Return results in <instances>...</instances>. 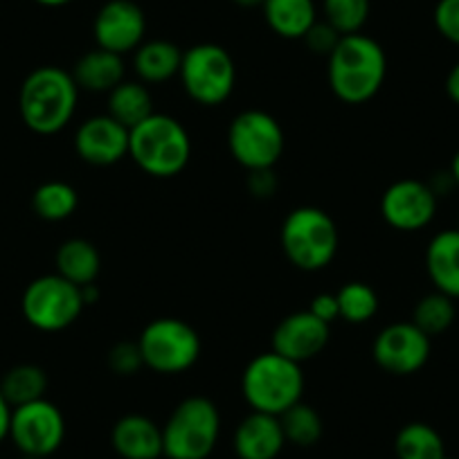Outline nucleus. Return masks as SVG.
<instances>
[{
  "label": "nucleus",
  "mask_w": 459,
  "mask_h": 459,
  "mask_svg": "<svg viewBox=\"0 0 459 459\" xmlns=\"http://www.w3.org/2000/svg\"><path fill=\"white\" fill-rule=\"evenodd\" d=\"M221 437V412L207 396H187L171 410L162 426L167 459H207Z\"/></svg>",
  "instance_id": "obj_6"
},
{
  "label": "nucleus",
  "mask_w": 459,
  "mask_h": 459,
  "mask_svg": "<svg viewBox=\"0 0 459 459\" xmlns=\"http://www.w3.org/2000/svg\"><path fill=\"white\" fill-rule=\"evenodd\" d=\"M340 320L347 325H368L378 313V293L365 281H347L335 293Z\"/></svg>",
  "instance_id": "obj_29"
},
{
  "label": "nucleus",
  "mask_w": 459,
  "mask_h": 459,
  "mask_svg": "<svg viewBox=\"0 0 459 459\" xmlns=\"http://www.w3.org/2000/svg\"><path fill=\"white\" fill-rule=\"evenodd\" d=\"M34 3L41 7H65V5H70L73 0H34Z\"/></svg>",
  "instance_id": "obj_42"
},
{
  "label": "nucleus",
  "mask_w": 459,
  "mask_h": 459,
  "mask_svg": "<svg viewBox=\"0 0 459 459\" xmlns=\"http://www.w3.org/2000/svg\"><path fill=\"white\" fill-rule=\"evenodd\" d=\"M369 0H322L325 21L340 34H359L369 19Z\"/></svg>",
  "instance_id": "obj_31"
},
{
  "label": "nucleus",
  "mask_w": 459,
  "mask_h": 459,
  "mask_svg": "<svg viewBox=\"0 0 459 459\" xmlns=\"http://www.w3.org/2000/svg\"><path fill=\"white\" fill-rule=\"evenodd\" d=\"M129 135L131 131L108 113L92 115L74 134V153L92 167L117 165L129 156Z\"/></svg>",
  "instance_id": "obj_15"
},
{
  "label": "nucleus",
  "mask_w": 459,
  "mask_h": 459,
  "mask_svg": "<svg viewBox=\"0 0 459 459\" xmlns=\"http://www.w3.org/2000/svg\"><path fill=\"white\" fill-rule=\"evenodd\" d=\"M108 368L117 377H135L144 368L138 340L135 342H115L108 351Z\"/></svg>",
  "instance_id": "obj_32"
},
{
  "label": "nucleus",
  "mask_w": 459,
  "mask_h": 459,
  "mask_svg": "<svg viewBox=\"0 0 459 459\" xmlns=\"http://www.w3.org/2000/svg\"><path fill=\"white\" fill-rule=\"evenodd\" d=\"M308 311L316 317H320L326 325H333L335 320H340L338 311V299H335V293H320L311 299V307Z\"/></svg>",
  "instance_id": "obj_36"
},
{
  "label": "nucleus",
  "mask_w": 459,
  "mask_h": 459,
  "mask_svg": "<svg viewBox=\"0 0 459 459\" xmlns=\"http://www.w3.org/2000/svg\"><path fill=\"white\" fill-rule=\"evenodd\" d=\"M129 158L153 178H174L192 160V138L180 120L153 113L131 129Z\"/></svg>",
  "instance_id": "obj_3"
},
{
  "label": "nucleus",
  "mask_w": 459,
  "mask_h": 459,
  "mask_svg": "<svg viewBox=\"0 0 459 459\" xmlns=\"http://www.w3.org/2000/svg\"><path fill=\"white\" fill-rule=\"evenodd\" d=\"M235 5L244 7V10H255V7H262L266 0H232Z\"/></svg>",
  "instance_id": "obj_41"
},
{
  "label": "nucleus",
  "mask_w": 459,
  "mask_h": 459,
  "mask_svg": "<svg viewBox=\"0 0 459 459\" xmlns=\"http://www.w3.org/2000/svg\"><path fill=\"white\" fill-rule=\"evenodd\" d=\"M12 405L7 403L5 394L0 392V444L10 439V421H12Z\"/></svg>",
  "instance_id": "obj_37"
},
{
  "label": "nucleus",
  "mask_w": 459,
  "mask_h": 459,
  "mask_svg": "<svg viewBox=\"0 0 459 459\" xmlns=\"http://www.w3.org/2000/svg\"><path fill=\"white\" fill-rule=\"evenodd\" d=\"M183 50L167 39L144 41L134 52V73L143 83H165L178 77Z\"/></svg>",
  "instance_id": "obj_22"
},
{
  "label": "nucleus",
  "mask_w": 459,
  "mask_h": 459,
  "mask_svg": "<svg viewBox=\"0 0 459 459\" xmlns=\"http://www.w3.org/2000/svg\"><path fill=\"white\" fill-rule=\"evenodd\" d=\"M455 317H457V307H455V299L448 295L439 293V290H432V293L423 295L417 302L412 311V325H417L419 329L426 335L435 338V335L444 333L453 326Z\"/></svg>",
  "instance_id": "obj_30"
},
{
  "label": "nucleus",
  "mask_w": 459,
  "mask_h": 459,
  "mask_svg": "<svg viewBox=\"0 0 459 459\" xmlns=\"http://www.w3.org/2000/svg\"><path fill=\"white\" fill-rule=\"evenodd\" d=\"M426 271L435 290L459 299V228L432 237L426 248Z\"/></svg>",
  "instance_id": "obj_19"
},
{
  "label": "nucleus",
  "mask_w": 459,
  "mask_h": 459,
  "mask_svg": "<svg viewBox=\"0 0 459 459\" xmlns=\"http://www.w3.org/2000/svg\"><path fill=\"white\" fill-rule=\"evenodd\" d=\"M23 459H39V457H25V455H23Z\"/></svg>",
  "instance_id": "obj_43"
},
{
  "label": "nucleus",
  "mask_w": 459,
  "mask_h": 459,
  "mask_svg": "<svg viewBox=\"0 0 459 459\" xmlns=\"http://www.w3.org/2000/svg\"><path fill=\"white\" fill-rule=\"evenodd\" d=\"M79 104V86L73 73L59 65H41L21 83V120L32 134L55 135L73 122Z\"/></svg>",
  "instance_id": "obj_2"
},
{
  "label": "nucleus",
  "mask_w": 459,
  "mask_h": 459,
  "mask_svg": "<svg viewBox=\"0 0 459 459\" xmlns=\"http://www.w3.org/2000/svg\"><path fill=\"white\" fill-rule=\"evenodd\" d=\"M262 12L268 28L286 41H302L317 21L313 0H266Z\"/></svg>",
  "instance_id": "obj_21"
},
{
  "label": "nucleus",
  "mask_w": 459,
  "mask_h": 459,
  "mask_svg": "<svg viewBox=\"0 0 459 459\" xmlns=\"http://www.w3.org/2000/svg\"><path fill=\"white\" fill-rule=\"evenodd\" d=\"M432 19L437 32L453 46H459V0H439Z\"/></svg>",
  "instance_id": "obj_33"
},
{
  "label": "nucleus",
  "mask_w": 459,
  "mask_h": 459,
  "mask_svg": "<svg viewBox=\"0 0 459 459\" xmlns=\"http://www.w3.org/2000/svg\"><path fill=\"white\" fill-rule=\"evenodd\" d=\"M387 77V55L377 39L347 34L326 56V82L340 101L365 104L381 92Z\"/></svg>",
  "instance_id": "obj_1"
},
{
  "label": "nucleus",
  "mask_w": 459,
  "mask_h": 459,
  "mask_svg": "<svg viewBox=\"0 0 459 459\" xmlns=\"http://www.w3.org/2000/svg\"><path fill=\"white\" fill-rule=\"evenodd\" d=\"M65 417L52 401L39 399L12 410L10 439L25 457L46 459L64 446Z\"/></svg>",
  "instance_id": "obj_11"
},
{
  "label": "nucleus",
  "mask_w": 459,
  "mask_h": 459,
  "mask_svg": "<svg viewBox=\"0 0 459 459\" xmlns=\"http://www.w3.org/2000/svg\"><path fill=\"white\" fill-rule=\"evenodd\" d=\"M144 368L156 374L174 377L192 369L201 359V335L180 317H156L138 338Z\"/></svg>",
  "instance_id": "obj_8"
},
{
  "label": "nucleus",
  "mask_w": 459,
  "mask_h": 459,
  "mask_svg": "<svg viewBox=\"0 0 459 459\" xmlns=\"http://www.w3.org/2000/svg\"><path fill=\"white\" fill-rule=\"evenodd\" d=\"M302 365L284 359L277 351L257 354L241 374V394L253 412L281 417L304 396Z\"/></svg>",
  "instance_id": "obj_4"
},
{
  "label": "nucleus",
  "mask_w": 459,
  "mask_h": 459,
  "mask_svg": "<svg viewBox=\"0 0 459 459\" xmlns=\"http://www.w3.org/2000/svg\"><path fill=\"white\" fill-rule=\"evenodd\" d=\"M55 264L56 273L68 281H73V284H77L79 289L95 284L101 273V255L97 246L88 239H79V237L64 241L59 246Z\"/></svg>",
  "instance_id": "obj_23"
},
{
  "label": "nucleus",
  "mask_w": 459,
  "mask_h": 459,
  "mask_svg": "<svg viewBox=\"0 0 459 459\" xmlns=\"http://www.w3.org/2000/svg\"><path fill=\"white\" fill-rule=\"evenodd\" d=\"M396 459H448L444 437L423 421L405 423L394 437Z\"/></svg>",
  "instance_id": "obj_25"
},
{
  "label": "nucleus",
  "mask_w": 459,
  "mask_h": 459,
  "mask_svg": "<svg viewBox=\"0 0 459 459\" xmlns=\"http://www.w3.org/2000/svg\"><path fill=\"white\" fill-rule=\"evenodd\" d=\"M430 335L412 322H392L383 326L372 344V359L392 377H412L430 360Z\"/></svg>",
  "instance_id": "obj_12"
},
{
  "label": "nucleus",
  "mask_w": 459,
  "mask_h": 459,
  "mask_svg": "<svg viewBox=\"0 0 459 459\" xmlns=\"http://www.w3.org/2000/svg\"><path fill=\"white\" fill-rule=\"evenodd\" d=\"M178 79L189 100L214 108L225 104L235 92V59L219 43H196L183 52Z\"/></svg>",
  "instance_id": "obj_7"
},
{
  "label": "nucleus",
  "mask_w": 459,
  "mask_h": 459,
  "mask_svg": "<svg viewBox=\"0 0 459 459\" xmlns=\"http://www.w3.org/2000/svg\"><path fill=\"white\" fill-rule=\"evenodd\" d=\"M331 338V325L322 322L311 311H295L281 317L273 331V351L293 363H308L325 351Z\"/></svg>",
  "instance_id": "obj_16"
},
{
  "label": "nucleus",
  "mask_w": 459,
  "mask_h": 459,
  "mask_svg": "<svg viewBox=\"0 0 459 459\" xmlns=\"http://www.w3.org/2000/svg\"><path fill=\"white\" fill-rule=\"evenodd\" d=\"M110 446L122 459H160L162 426L144 414H125L110 430Z\"/></svg>",
  "instance_id": "obj_17"
},
{
  "label": "nucleus",
  "mask_w": 459,
  "mask_h": 459,
  "mask_svg": "<svg viewBox=\"0 0 459 459\" xmlns=\"http://www.w3.org/2000/svg\"><path fill=\"white\" fill-rule=\"evenodd\" d=\"M248 192L255 198H271L277 192V178L273 169L248 171Z\"/></svg>",
  "instance_id": "obj_35"
},
{
  "label": "nucleus",
  "mask_w": 459,
  "mask_h": 459,
  "mask_svg": "<svg viewBox=\"0 0 459 459\" xmlns=\"http://www.w3.org/2000/svg\"><path fill=\"white\" fill-rule=\"evenodd\" d=\"M280 423L281 430H284L286 444H293L298 448H311L322 439V432H325L320 412L313 405L304 403V401L286 410L280 417Z\"/></svg>",
  "instance_id": "obj_28"
},
{
  "label": "nucleus",
  "mask_w": 459,
  "mask_h": 459,
  "mask_svg": "<svg viewBox=\"0 0 459 459\" xmlns=\"http://www.w3.org/2000/svg\"><path fill=\"white\" fill-rule=\"evenodd\" d=\"M0 392L5 394L12 408L32 403V401L46 399L48 374L39 365H16L0 381Z\"/></svg>",
  "instance_id": "obj_27"
},
{
  "label": "nucleus",
  "mask_w": 459,
  "mask_h": 459,
  "mask_svg": "<svg viewBox=\"0 0 459 459\" xmlns=\"http://www.w3.org/2000/svg\"><path fill=\"white\" fill-rule=\"evenodd\" d=\"M446 95L450 97L453 104L459 106V61L450 68L448 77H446Z\"/></svg>",
  "instance_id": "obj_38"
},
{
  "label": "nucleus",
  "mask_w": 459,
  "mask_h": 459,
  "mask_svg": "<svg viewBox=\"0 0 459 459\" xmlns=\"http://www.w3.org/2000/svg\"><path fill=\"white\" fill-rule=\"evenodd\" d=\"M448 174H450V178H453L455 187H459V152L455 153L453 160H450V169H448Z\"/></svg>",
  "instance_id": "obj_40"
},
{
  "label": "nucleus",
  "mask_w": 459,
  "mask_h": 459,
  "mask_svg": "<svg viewBox=\"0 0 459 459\" xmlns=\"http://www.w3.org/2000/svg\"><path fill=\"white\" fill-rule=\"evenodd\" d=\"M340 34L335 32L333 28H331L329 23H326L325 19H317L316 23H313V28L308 30L307 37L302 39L304 43H307L308 50L313 52V55H320V56H329L331 52L335 50V46H338L340 41Z\"/></svg>",
  "instance_id": "obj_34"
},
{
  "label": "nucleus",
  "mask_w": 459,
  "mask_h": 459,
  "mask_svg": "<svg viewBox=\"0 0 459 459\" xmlns=\"http://www.w3.org/2000/svg\"><path fill=\"white\" fill-rule=\"evenodd\" d=\"M70 73H73L79 91L97 92V95H104L106 92L108 95L115 86H120L125 82V56L95 48V50L79 56Z\"/></svg>",
  "instance_id": "obj_20"
},
{
  "label": "nucleus",
  "mask_w": 459,
  "mask_h": 459,
  "mask_svg": "<svg viewBox=\"0 0 459 459\" xmlns=\"http://www.w3.org/2000/svg\"><path fill=\"white\" fill-rule=\"evenodd\" d=\"M86 308L82 289L59 273L41 275L28 284L21 299V311L30 326L43 333H59L73 326Z\"/></svg>",
  "instance_id": "obj_9"
},
{
  "label": "nucleus",
  "mask_w": 459,
  "mask_h": 459,
  "mask_svg": "<svg viewBox=\"0 0 459 459\" xmlns=\"http://www.w3.org/2000/svg\"><path fill=\"white\" fill-rule=\"evenodd\" d=\"M230 156L246 171L273 169L284 156L286 134L277 117L259 108L241 110L228 129Z\"/></svg>",
  "instance_id": "obj_10"
},
{
  "label": "nucleus",
  "mask_w": 459,
  "mask_h": 459,
  "mask_svg": "<svg viewBox=\"0 0 459 459\" xmlns=\"http://www.w3.org/2000/svg\"><path fill=\"white\" fill-rule=\"evenodd\" d=\"M79 207L77 189L64 180H48L39 185L32 194V210L39 219L59 223L70 219Z\"/></svg>",
  "instance_id": "obj_26"
},
{
  "label": "nucleus",
  "mask_w": 459,
  "mask_h": 459,
  "mask_svg": "<svg viewBox=\"0 0 459 459\" xmlns=\"http://www.w3.org/2000/svg\"><path fill=\"white\" fill-rule=\"evenodd\" d=\"M82 298H83V302H86V307L95 304L97 299H100V289H97V284L82 286Z\"/></svg>",
  "instance_id": "obj_39"
},
{
  "label": "nucleus",
  "mask_w": 459,
  "mask_h": 459,
  "mask_svg": "<svg viewBox=\"0 0 459 459\" xmlns=\"http://www.w3.org/2000/svg\"><path fill=\"white\" fill-rule=\"evenodd\" d=\"M156 113L153 110V97L149 92L147 83L143 82H125L120 86H115L108 92V115L113 120L120 122L126 129H134L140 122Z\"/></svg>",
  "instance_id": "obj_24"
},
{
  "label": "nucleus",
  "mask_w": 459,
  "mask_h": 459,
  "mask_svg": "<svg viewBox=\"0 0 459 459\" xmlns=\"http://www.w3.org/2000/svg\"><path fill=\"white\" fill-rule=\"evenodd\" d=\"M280 244L286 259L298 271L317 273L329 266L338 255V225H335L333 216L322 207H295L281 221Z\"/></svg>",
  "instance_id": "obj_5"
},
{
  "label": "nucleus",
  "mask_w": 459,
  "mask_h": 459,
  "mask_svg": "<svg viewBox=\"0 0 459 459\" xmlns=\"http://www.w3.org/2000/svg\"><path fill=\"white\" fill-rule=\"evenodd\" d=\"M232 444L239 459H277L286 446L280 417L250 412L237 426Z\"/></svg>",
  "instance_id": "obj_18"
},
{
  "label": "nucleus",
  "mask_w": 459,
  "mask_h": 459,
  "mask_svg": "<svg viewBox=\"0 0 459 459\" xmlns=\"http://www.w3.org/2000/svg\"><path fill=\"white\" fill-rule=\"evenodd\" d=\"M437 198L439 196L423 180H396L383 192L381 216L399 232H419L435 219Z\"/></svg>",
  "instance_id": "obj_14"
},
{
  "label": "nucleus",
  "mask_w": 459,
  "mask_h": 459,
  "mask_svg": "<svg viewBox=\"0 0 459 459\" xmlns=\"http://www.w3.org/2000/svg\"><path fill=\"white\" fill-rule=\"evenodd\" d=\"M97 48L115 55H134L147 37V16L134 0H108L92 21Z\"/></svg>",
  "instance_id": "obj_13"
}]
</instances>
